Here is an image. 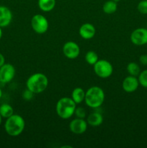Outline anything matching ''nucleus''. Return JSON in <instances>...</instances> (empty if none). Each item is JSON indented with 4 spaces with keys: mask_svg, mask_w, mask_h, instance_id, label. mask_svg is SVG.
<instances>
[{
    "mask_svg": "<svg viewBox=\"0 0 147 148\" xmlns=\"http://www.w3.org/2000/svg\"><path fill=\"white\" fill-rule=\"evenodd\" d=\"M25 127V121L19 114H13L7 119L4 124V130L8 135L17 137L22 133Z\"/></svg>",
    "mask_w": 147,
    "mask_h": 148,
    "instance_id": "f257e3e1",
    "label": "nucleus"
},
{
    "mask_svg": "<svg viewBox=\"0 0 147 148\" xmlns=\"http://www.w3.org/2000/svg\"><path fill=\"white\" fill-rule=\"evenodd\" d=\"M105 92L101 88L92 86L85 92V103L92 108H99L105 101Z\"/></svg>",
    "mask_w": 147,
    "mask_h": 148,
    "instance_id": "f03ea898",
    "label": "nucleus"
},
{
    "mask_svg": "<svg viewBox=\"0 0 147 148\" xmlns=\"http://www.w3.org/2000/svg\"><path fill=\"white\" fill-rule=\"evenodd\" d=\"M48 85V79L43 73H35L29 77L26 82V87L34 94L44 92Z\"/></svg>",
    "mask_w": 147,
    "mask_h": 148,
    "instance_id": "7ed1b4c3",
    "label": "nucleus"
},
{
    "mask_svg": "<svg viewBox=\"0 0 147 148\" xmlns=\"http://www.w3.org/2000/svg\"><path fill=\"white\" fill-rule=\"evenodd\" d=\"M76 108V103L71 98L63 97L56 103V114L62 119H68L74 114Z\"/></svg>",
    "mask_w": 147,
    "mask_h": 148,
    "instance_id": "20e7f679",
    "label": "nucleus"
},
{
    "mask_svg": "<svg viewBox=\"0 0 147 148\" xmlns=\"http://www.w3.org/2000/svg\"><path fill=\"white\" fill-rule=\"evenodd\" d=\"M93 66L95 75L102 79L110 77L113 72V66L112 64L105 59L98 60Z\"/></svg>",
    "mask_w": 147,
    "mask_h": 148,
    "instance_id": "39448f33",
    "label": "nucleus"
},
{
    "mask_svg": "<svg viewBox=\"0 0 147 148\" xmlns=\"http://www.w3.org/2000/svg\"><path fill=\"white\" fill-rule=\"evenodd\" d=\"M31 27L37 34H43L48 30L49 23L47 18L42 14H37L31 19Z\"/></svg>",
    "mask_w": 147,
    "mask_h": 148,
    "instance_id": "423d86ee",
    "label": "nucleus"
},
{
    "mask_svg": "<svg viewBox=\"0 0 147 148\" xmlns=\"http://www.w3.org/2000/svg\"><path fill=\"white\" fill-rule=\"evenodd\" d=\"M16 70L14 66L11 64H4L0 67V82L8 83L14 79Z\"/></svg>",
    "mask_w": 147,
    "mask_h": 148,
    "instance_id": "0eeeda50",
    "label": "nucleus"
},
{
    "mask_svg": "<svg viewBox=\"0 0 147 148\" xmlns=\"http://www.w3.org/2000/svg\"><path fill=\"white\" fill-rule=\"evenodd\" d=\"M131 41L135 46H144L147 44V29L139 27L131 33Z\"/></svg>",
    "mask_w": 147,
    "mask_h": 148,
    "instance_id": "6e6552de",
    "label": "nucleus"
},
{
    "mask_svg": "<svg viewBox=\"0 0 147 148\" xmlns=\"http://www.w3.org/2000/svg\"><path fill=\"white\" fill-rule=\"evenodd\" d=\"M63 53L68 59H75L80 54V48L75 42L68 41L63 45Z\"/></svg>",
    "mask_w": 147,
    "mask_h": 148,
    "instance_id": "1a4fd4ad",
    "label": "nucleus"
},
{
    "mask_svg": "<svg viewBox=\"0 0 147 148\" xmlns=\"http://www.w3.org/2000/svg\"><path fill=\"white\" fill-rule=\"evenodd\" d=\"M88 124L84 119L76 118L71 120L69 124V129L72 133L75 134H84L87 130Z\"/></svg>",
    "mask_w": 147,
    "mask_h": 148,
    "instance_id": "9d476101",
    "label": "nucleus"
},
{
    "mask_svg": "<svg viewBox=\"0 0 147 148\" xmlns=\"http://www.w3.org/2000/svg\"><path fill=\"white\" fill-rule=\"evenodd\" d=\"M139 85L138 78L135 76L129 75L126 77L122 81V88L125 92L131 93V92H135L138 89Z\"/></svg>",
    "mask_w": 147,
    "mask_h": 148,
    "instance_id": "9b49d317",
    "label": "nucleus"
},
{
    "mask_svg": "<svg viewBox=\"0 0 147 148\" xmlns=\"http://www.w3.org/2000/svg\"><path fill=\"white\" fill-rule=\"evenodd\" d=\"M79 36L84 40H90L96 34L95 27L91 23H84L79 27Z\"/></svg>",
    "mask_w": 147,
    "mask_h": 148,
    "instance_id": "f8f14e48",
    "label": "nucleus"
},
{
    "mask_svg": "<svg viewBox=\"0 0 147 148\" xmlns=\"http://www.w3.org/2000/svg\"><path fill=\"white\" fill-rule=\"evenodd\" d=\"M12 12L5 6H0V27H6L12 20Z\"/></svg>",
    "mask_w": 147,
    "mask_h": 148,
    "instance_id": "ddd939ff",
    "label": "nucleus"
},
{
    "mask_svg": "<svg viewBox=\"0 0 147 148\" xmlns=\"http://www.w3.org/2000/svg\"><path fill=\"white\" fill-rule=\"evenodd\" d=\"M86 122L88 125H90L91 127H99L103 122V116L100 113L93 112L88 116Z\"/></svg>",
    "mask_w": 147,
    "mask_h": 148,
    "instance_id": "4468645a",
    "label": "nucleus"
},
{
    "mask_svg": "<svg viewBox=\"0 0 147 148\" xmlns=\"http://www.w3.org/2000/svg\"><path fill=\"white\" fill-rule=\"evenodd\" d=\"M37 4L41 11L44 12H49L56 7V0H38Z\"/></svg>",
    "mask_w": 147,
    "mask_h": 148,
    "instance_id": "2eb2a0df",
    "label": "nucleus"
},
{
    "mask_svg": "<svg viewBox=\"0 0 147 148\" xmlns=\"http://www.w3.org/2000/svg\"><path fill=\"white\" fill-rule=\"evenodd\" d=\"M85 91L82 88H76L73 90L71 92V97L74 101L77 104L82 103L85 99Z\"/></svg>",
    "mask_w": 147,
    "mask_h": 148,
    "instance_id": "dca6fc26",
    "label": "nucleus"
},
{
    "mask_svg": "<svg viewBox=\"0 0 147 148\" xmlns=\"http://www.w3.org/2000/svg\"><path fill=\"white\" fill-rule=\"evenodd\" d=\"M102 10L105 14H113L118 10V4H117L116 1H113V0H109L104 3L103 6H102Z\"/></svg>",
    "mask_w": 147,
    "mask_h": 148,
    "instance_id": "f3484780",
    "label": "nucleus"
},
{
    "mask_svg": "<svg viewBox=\"0 0 147 148\" xmlns=\"http://www.w3.org/2000/svg\"><path fill=\"white\" fill-rule=\"evenodd\" d=\"M14 114V109L8 103H3L0 106V115L2 118L7 119Z\"/></svg>",
    "mask_w": 147,
    "mask_h": 148,
    "instance_id": "a211bd4d",
    "label": "nucleus"
},
{
    "mask_svg": "<svg viewBox=\"0 0 147 148\" xmlns=\"http://www.w3.org/2000/svg\"><path fill=\"white\" fill-rule=\"evenodd\" d=\"M126 69L128 74L130 75H132V76H138V75L141 72V68H140L139 65L135 62H130L127 65Z\"/></svg>",
    "mask_w": 147,
    "mask_h": 148,
    "instance_id": "6ab92c4d",
    "label": "nucleus"
},
{
    "mask_svg": "<svg viewBox=\"0 0 147 148\" xmlns=\"http://www.w3.org/2000/svg\"><path fill=\"white\" fill-rule=\"evenodd\" d=\"M85 60L89 65H94L99 60L97 53L93 51H89L85 55Z\"/></svg>",
    "mask_w": 147,
    "mask_h": 148,
    "instance_id": "aec40b11",
    "label": "nucleus"
},
{
    "mask_svg": "<svg viewBox=\"0 0 147 148\" xmlns=\"http://www.w3.org/2000/svg\"><path fill=\"white\" fill-rule=\"evenodd\" d=\"M138 79L141 86L147 88V69L140 72L138 76Z\"/></svg>",
    "mask_w": 147,
    "mask_h": 148,
    "instance_id": "412c9836",
    "label": "nucleus"
},
{
    "mask_svg": "<svg viewBox=\"0 0 147 148\" xmlns=\"http://www.w3.org/2000/svg\"><path fill=\"white\" fill-rule=\"evenodd\" d=\"M137 10L143 14H147V0H142L137 5Z\"/></svg>",
    "mask_w": 147,
    "mask_h": 148,
    "instance_id": "4be33fe9",
    "label": "nucleus"
},
{
    "mask_svg": "<svg viewBox=\"0 0 147 148\" xmlns=\"http://www.w3.org/2000/svg\"><path fill=\"white\" fill-rule=\"evenodd\" d=\"M74 114L76 115V118L79 119H84L86 116V110L82 107H79V108H76L75 110Z\"/></svg>",
    "mask_w": 147,
    "mask_h": 148,
    "instance_id": "5701e85b",
    "label": "nucleus"
},
{
    "mask_svg": "<svg viewBox=\"0 0 147 148\" xmlns=\"http://www.w3.org/2000/svg\"><path fill=\"white\" fill-rule=\"evenodd\" d=\"M33 96H34V93L31 90L27 89V88L26 90H24V92H22V98L25 101H30V100L33 99Z\"/></svg>",
    "mask_w": 147,
    "mask_h": 148,
    "instance_id": "b1692460",
    "label": "nucleus"
},
{
    "mask_svg": "<svg viewBox=\"0 0 147 148\" xmlns=\"http://www.w3.org/2000/svg\"><path fill=\"white\" fill-rule=\"evenodd\" d=\"M139 62L144 66L147 65V54H142L139 57Z\"/></svg>",
    "mask_w": 147,
    "mask_h": 148,
    "instance_id": "393cba45",
    "label": "nucleus"
},
{
    "mask_svg": "<svg viewBox=\"0 0 147 148\" xmlns=\"http://www.w3.org/2000/svg\"><path fill=\"white\" fill-rule=\"evenodd\" d=\"M4 64H5V58H4V55L1 53H0V67L2 66Z\"/></svg>",
    "mask_w": 147,
    "mask_h": 148,
    "instance_id": "a878e982",
    "label": "nucleus"
},
{
    "mask_svg": "<svg viewBox=\"0 0 147 148\" xmlns=\"http://www.w3.org/2000/svg\"><path fill=\"white\" fill-rule=\"evenodd\" d=\"M1 37H2V30H1V27H0V40H1Z\"/></svg>",
    "mask_w": 147,
    "mask_h": 148,
    "instance_id": "bb28decb",
    "label": "nucleus"
},
{
    "mask_svg": "<svg viewBox=\"0 0 147 148\" xmlns=\"http://www.w3.org/2000/svg\"><path fill=\"white\" fill-rule=\"evenodd\" d=\"M1 96H2V91H1V88H0V99L1 98Z\"/></svg>",
    "mask_w": 147,
    "mask_h": 148,
    "instance_id": "cd10ccee",
    "label": "nucleus"
},
{
    "mask_svg": "<svg viewBox=\"0 0 147 148\" xmlns=\"http://www.w3.org/2000/svg\"><path fill=\"white\" fill-rule=\"evenodd\" d=\"M2 119V117H1V116L0 115V125H1V121H2V119Z\"/></svg>",
    "mask_w": 147,
    "mask_h": 148,
    "instance_id": "c85d7f7f",
    "label": "nucleus"
},
{
    "mask_svg": "<svg viewBox=\"0 0 147 148\" xmlns=\"http://www.w3.org/2000/svg\"><path fill=\"white\" fill-rule=\"evenodd\" d=\"M61 147H71V148L72 147H71V146H62Z\"/></svg>",
    "mask_w": 147,
    "mask_h": 148,
    "instance_id": "c756f323",
    "label": "nucleus"
},
{
    "mask_svg": "<svg viewBox=\"0 0 147 148\" xmlns=\"http://www.w3.org/2000/svg\"><path fill=\"white\" fill-rule=\"evenodd\" d=\"M113 1H116V2H118V1H121V0H113Z\"/></svg>",
    "mask_w": 147,
    "mask_h": 148,
    "instance_id": "7c9ffc66",
    "label": "nucleus"
}]
</instances>
